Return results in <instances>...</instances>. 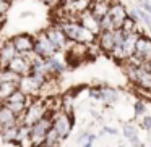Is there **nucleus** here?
<instances>
[{"instance_id":"c85d7f7f","label":"nucleus","mask_w":151,"mask_h":147,"mask_svg":"<svg viewBox=\"0 0 151 147\" xmlns=\"http://www.w3.org/2000/svg\"><path fill=\"white\" fill-rule=\"evenodd\" d=\"M140 128L145 131H151V115H143L140 120Z\"/></svg>"},{"instance_id":"b1692460","label":"nucleus","mask_w":151,"mask_h":147,"mask_svg":"<svg viewBox=\"0 0 151 147\" xmlns=\"http://www.w3.org/2000/svg\"><path fill=\"white\" fill-rule=\"evenodd\" d=\"M20 78L21 76H18L17 73H13L8 68L0 70V82H15V84H18V82H20Z\"/></svg>"},{"instance_id":"f8f14e48","label":"nucleus","mask_w":151,"mask_h":147,"mask_svg":"<svg viewBox=\"0 0 151 147\" xmlns=\"http://www.w3.org/2000/svg\"><path fill=\"white\" fill-rule=\"evenodd\" d=\"M10 40L13 42L18 53H28V52H33L34 49V36H31L28 33L15 34L13 37H10Z\"/></svg>"},{"instance_id":"f03ea898","label":"nucleus","mask_w":151,"mask_h":147,"mask_svg":"<svg viewBox=\"0 0 151 147\" xmlns=\"http://www.w3.org/2000/svg\"><path fill=\"white\" fill-rule=\"evenodd\" d=\"M46 115H50L49 108H47L46 104V99H41V97H33L31 102L28 104L26 110L23 111V115H20V123H26V124H34L36 121H39L42 116Z\"/></svg>"},{"instance_id":"5701e85b","label":"nucleus","mask_w":151,"mask_h":147,"mask_svg":"<svg viewBox=\"0 0 151 147\" xmlns=\"http://www.w3.org/2000/svg\"><path fill=\"white\" fill-rule=\"evenodd\" d=\"M17 89L18 84H15V82H0V104H4Z\"/></svg>"},{"instance_id":"c9c22d12","label":"nucleus","mask_w":151,"mask_h":147,"mask_svg":"<svg viewBox=\"0 0 151 147\" xmlns=\"http://www.w3.org/2000/svg\"><path fill=\"white\" fill-rule=\"evenodd\" d=\"M119 147H125V146H124V144H120V146H119Z\"/></svg>"},{"instance_id":"6ab92c4d","label":"nucleus","mask_w":151,"mask_h":147,"mask_svg":"<svg viewBox=\"0 0 151 147\" xmlns=\"http://www.w3.org/2000/svg\"><path fill=\"white\" fill-rule=\"evenodd\" d=\"M122 133H124V137L130 142L132 147H145L143 142H141L140 136H138V131L137 128L133 126V124L130 123H125L124 124V129H122Z\"/></svg>"},{"instance_id":"6e6552de","label":"nucleus","mask_w":151,"mask_h":147,"mask_svg":"<svg viewBox=\"0 0 151 147\" xmlns=\"http://www.w3.org/2000/svg\"><path fill=\"white\" fill-rule=\"evenodd\" d=\"M107 15H109V18H111L114 28L117 29V28L122 26V23L125 21V18L128 16V8L122 4L120 0H112L111 5H109Z\"/></svg>"},{"instance_id":"f257e3e1","label":"nucleus","mask_w":151,"mask_h":147,"mask_svg":"<svg viewBox=\"0 0 151 147\" xmlns=\"http://www.w3.org/2000/svg\"><path fill=\"white\" fill-rule=\"evenodd\" d=\"M55 24H59V28L63 31L68 42H81L88 45H93L96 42V36L86 28H83L78 20H60Z\"/></svg>"},{"instance_id":"72a5a7b5","label":"nucleus","mask_w":151,"mask_h":147,"mask_svg":"<svg viewBox=\"0 0 151 147\" xmlns=\"http://www.w3.org/2000/svg\"><path fill=\"white\" fill-rule=\"evenodd\" d=\"M5 21H7V16H0V31H2V28H4Z\"/></svg>"},{"instance_id":"4468645a","label":"nucleus","mask_w":151,"mask_h":147,"mask_svg":"<svg viewBox=\"0 0 151 147\" xmlns=\"http://www.w3.org/2000/svg\"><path fill=\"white\" fill-rule=\"evenodd\" d=\"M17 55H18V52L10 39L4 40V42L0 44V66L2 68H5Z\"/></svg>"},{"instance_id":"393cba45","label":"nucleus","mask_w":151,"mask_h":147,"mask_svg":"<svg viewBox=\"0 0 151 147\" xmlns=\"http://www.w3.org/2000/svg\"><path fill=\"white\" fill-rule=\"evenodd\" d=\"M119 29H120L124 34L133 33V31H141V29H140V26H138V21H135L133 18H130V16L125 18V21L122 23V26L119 28Z\"/></svg>"},{"instance_id":"9b49d317","label":"nucleus","mask_w":151,"mask_h":147,"mask_svg":"<svg viewBox=\"0 0 151 147\" xmlns=\"http://www.w3.org/2000/svg\"><path fill=\"white\" fill-rule=\"evenodd\" d=\"M5 68L12 70V71L17 73L18 76H26V75H29V71H31V60L26 53H18Z\"/></svg>"},{"instance_id":"1a4fd4ad","label":"nucleus","mask_w":151,"mask_h":147,"mask_svg":"<svg viewBox=\"0 0 151 147\" xmlns=\"http://www.w3.org/2000/svg\"><path fill=\"white\" fill-rule=\"evenodd\" d=\"M141 33H145V31H133V33H128L124 36V42H122V47H120V58H119L120 63L128 60L133 55L135 45H137V40H138Z\"/></svg>"},{"instance_id":"4c0bfd02","label":"nucleus","mask_w":151,"mask_h":147,"mask_svg":"<svg viewBox=\"0 0 151 147\" xmlns=\"http://www.w3.org/2000/svg\"><path fill=\"white\" fill-rule=\"evenodd\" d=\"M0 70H2V66H0Z\"/></svg>"},{"instance_id":"f3484780","label":"nucleus","mask_w":151,"mask_h":147,"mask_svg":"<svg viewBox=\"0 0 151 147\" xmlns=\"http://www.w3.org/2000/svg\"><path fill=\"white\" fill-rule=\"evenodd\" d=\"M20 123L18 115H15L7 105L0 104V128H10Z\"/></svg>"},{"instance_id":"473e14b6","label":"nucleus","mask_w":151,"mask_h":147,"mask_svg":"<svg viewBox=\"0 0 151 147\" xmlns=\"http://www.w3.org/2000/svg\"><path fill=\"white\" fill-rule=\"evenodd\" d=\"M102 133H104V134H111V136H117V133H119V131L115 129V128L104 126V128H102Z\"/></svg>"},{"instance_id":"f704fd0d","label":"nucleus","mask_w":151,"mask_h":147,"mask_svg":"<svg viewBox=\"0 0 151 147\" xmlns=\"http://www.w3.org/2000/svg\"><path fill=\"white\" fill-rule=\"evenodd\" d=\"M148 65H150V68H151V60H150V62H148Z\"/></svg>"},{"instance_id":"9d476101","label":"nucleus","mask_w":151,"mask_h":147,"mask_svg":"<svg viewBox=\"0 0 151 147\" xmlns=\"http://www.w3.org/2000/svg\"><path fill=\"white\" fill-rule=\"evenodd\" d=\"M44 33H46V36L49 37V40L52 42V45L55 47V50L59 53L67 49V45H68V39L65 37L63 31L59 28V24H54V26L44 29Z\"/></svg>"},{"instance_id":"e433bc0d","label":"nucleus","mask_w":151,"mask_h":147,"mask_svg":"<svg viewBox=\"0 0 151 147\" xmlns=\"http://www.w3.org/2000/svg\"><path fill=\"white\" fill-rule=\"evenodd\" d=\"M148 92H150V95H151V87H150V91H148Z\"/></svg>"},{"instance_id":"20e7f679","label":"nucleus","mask_w":151,"mask_h":147,"mask_svg":"<svg viewBox=\"0 0 151 147\" xmlns=\"http://www.w3.org/2000/svg\"><path fill=\"white\" fill-rule=\"evenodd\" d=\"M150 60H151V37L141 33L137 40V45H135V52L128 58V62L138 65V63H148Z\"/></svg>"},{"instance_id":"4be33fe9","label":"nucleus","mask_w":151,"mask_h":147,"mask_svg":"<svg viewBox=\"0 0 151 147\" xmlns=\"http://www.w3.org/2000/svg\"><path fill=\"white\" fill-rule=\"evenodd\" d=\"M109 5H111V4H107V2H98V0H91V7H89V11H91V13L99 20V18H102L106 13H107Z\"/></svg>"},{"instance_id":"0eeeda50","label":"nucleus","mask_w":151,"mask_h":147,"mask_svg":"<svg viewBox=\"0 0 151 147\" xmlns=\"http://www.w3.org/2000/svg\"><path fill=\"white\" fill-rule=\"evenodd\" d=\"M31 99H33V97H28V95L23 94L20 89H17L10 97L4 102V105H7V107L10 108L15 115L20 116V115H23V111L26 110V107H28V104L31 102Z\"/></svg>"},{"instance_id":"ddd939ff","label":"nucleus","mask_w":151,"mask_h":147,"mask_svg":"<svg viewBox=\"0 0 151 147\" xmlns=\"http://www.w3.org/2000/svg\"><path fill=\"white\" fill-rule=\"evenodd\" d=\"M18 89H20L23 94H26L28 97H39V91H41V86L31 78L29 75L26 76H21L20 82H18Z\"/></svg>"},{"instance_id":"412c9836","label":"nucleus","mask_w":151,"mask_h":147,"mask_svg":"<svg viewBox=\"0 0 151 147\" xmlns=\"http://www.w3.org/2000/svg\"><path fill=\"white\" fill-rule=\"evenodd\" d=\"M62 141L63 139L59 136V133L50 126V129L47 131L46 137H44V142H42V146H41V147H59L60 144H62Z\"/></svg>"},{"instance_id":"a211bd4d","label":"nucleus","mask_w":151,"mask_h":147,"mask_svg":"<svg viewBox=\"0 0 151 147\" xmlns=\"http://www.w3.org/2000/svg\"><path fill=\"white\" fill-rule=\"evenodd\" d=\"M46 65H47V76L49 78H55V79L67 70V66L60 60H57V57L46 58Z\"/></svg>"},{"instance_id":"2eb2a0df","label":"nucleus","mask_w":151,"mask_h":147,"mask_svg":"<svg viewBox=\"0 0 151 147\" xmlns=\"http://www.w3.org/2000/svg\"><path fill=\"white\" fill-rule=\"evenodd\" d=\"M96 44L101 52L111 55V52L114 50V31H101L96 36Z\"/></svg>"},{"instance_id":"7c9ffc66","label":"nucleus","mask_w":151,"mask_h":147,"mask_svg":"<svg viewBox=\"0 0 151 147\" xmlns=\"http://www.w3.org/2000/svg\"><path fill=\"white\" fill-rule=\"evenodd\" d=\"M88 136H89V133H88V131H80V133H78V136L75 137V142H76V144H83L86 139H88Z\"/></svg>"},{"instance_id":"bb28decb","label":"nucleus","mask_w":151,"mask_h":147,"mask_svg":"<svg viewBox=\"0 0 151 147\" xmlns=\"http://www.w3.org/2000/svg\"><path fill=\"white\" fill-rule=\"evenodd\" d=\"M133 111H135V116H143V115H146V102L137 100L133 105Z\"/></svg>"},{"instance_id":"a878e982","label":"nucleus","mask_w":151,"mask_h":147,"mask_svg":"<svg viewBox=\"0 0 151 147\" xmlns=\"http://www.w3.org/2000/svg\"><path fill=\"white\" fill-rule=\"evenodd\" d=\"M135 11H137V16H138V20H140V23L145 24L146 28H151V16L150 15L140 7H135Z\"/></svg>"},{"instance_id":"aec40b11","label":"nucleus","mask_w":151,"mask_h":147,"mask_svg":"<svg viewBox=\"0 0 151 147\" xmlns=\"http://www.w3.org/2000/svg\"><path fill=\"white\" fill-rule=\"evenodd\" d=\"M99 100L104 102L106 105H112L115 104V102L119 100V91L114 87H111V86H102L101 89H99Z\"/></svg>"},{"instance_id":"7ed1b4c3","label":"nucleus","mask_w":151,"mask_h":147,"mask_svg":"<svg viewBox=\"0 0 151 147\" xmlns=\"http://www.w3.org/2000/svg\"><path fill=\"white\" fill-rule=\"evenodd\" d=\"M50 121H52V128L59 133V136L63 141L70 136V133L73 129V124H75L73 113H68V111L62 110V108H57V110H54L50 113Z\"/></svg>"},{"instance_id":"c756f323","label":"nucleus","mask_w":151,"mask_h":147,"mask_svg":"<svg viewBox=\"0 0 151 147\" xmlns=\"http://www.w3.org/2000/svg\"><path fill=\"white\" fill-rule=\"evenodd\" d=\"M138 7L143 8V10L151 16V2L150 0H138Z\"/></svg>"},{"instance_id":"cd10ccee","label":"nucleus","mask_w":151,"mask_h":147,"mask_svg":"<svg viewBox=\"0 0 151 147\" xmlns=\"http://www.w3.org/2000/svg\"><path fill=\"white\" fill-rule=\"evenodd\" d=\"M10 8H12L10 0H0V16H7Z\"/></svg>"},{"instance_id":"58836bf2","label":"nucleus","mask_w":151,"mask_h":147,"mask_svg":"<svg viewBox=\"0 0 151 147\" xmlns=\"http://www.w3.org/2000/svg\"><path fill=\"white\" fill-rule=\"evenodd\" d=\"M68 2H72V0H68Z\"/></svg>"},{"instance_id":"39448f33","label":"nucleus","mask_w":151,"mask_h":147,"mask_svg":"<svg viewBox=\"0 0 151 147\" xmlns=\"http://www.w3.org/2000/svg\"><path fill=\"white\" fill-rule=\"evenodd\" d=\"M52 126V121H50V115L42 116L39 121H36L34 124H31V131H29V139L33 142V147H41L44 142V137H46L47 131Z\"/></svg>"},{"instance_id":"dca6fc26","label":"nucleus","mask_w":151,"mask_h":147,"mask_svg":"<svg viewBox=\"0 0 151 147\" xmlns=\"http://www.w3.org/2000/svg\"><path fill=\"white\" fill-rule=\"evenodd\" d=\"M78 21L81 23L83 28H86V29L89 31V33H93L94 36H98L99 33H101V26H99V20L94 16V15L91 13L89 10H86L85 13H81L78 16Z\"/></svg>"},{"instance_id":"2f4dec72","label":"nucleus","mask_w":151,"mask_h":147,"mask_svg":"<svg viewBox=\"0 0 151 147\" xmlns=\"http://www.w3.org/2000/svg\"><path fill=\"white\" fill-rule=\"evenodd\" d=\"M39 2H42L44 5H49V7H57V5L62 4L63 0H39Z\"/></svg>"},{"instance_id":"423d86ee","label":"nucleus","mask_w":151,"mask_h":147,"mask_svg":"<svg viewBox=\"0 0 151 147\" xmlns=\"http://www.w3.org/2000/svg\"><path fill=\"white\" fill-rule=\"evenodd\" d=\"M33 52L36 53L37 57H41V58H50V57H55L57 50L55 47L52 45V42L49 40V37L46 36V33L44 31H41L39 34H36L34 36V49Z\"/></svg>"}]
</instances>
